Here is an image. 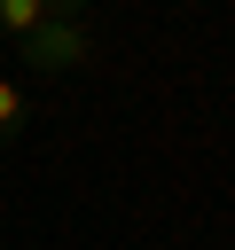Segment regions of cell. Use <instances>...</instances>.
I'll return each mask as SVG.
<instances>
[{
  "mask_svg": "<svg viewBox=\"0 0 235 250\" xmlns=\"http://www.w3.org/2000/svg\"><path fill=\"white\" fill-rule=\"evenodd\" d=\"M16 55H24L31 70H86V62H94V31H86L78 16H47Z\"/></svg>",
  "mask_w": 235,
  "mask_h": 250,
  "instance_id": "cell-1",
  "label": "cell"
},
{
  "mask_svg": "<svg viewBox=\"0 0 235 250\" xmlns=\"http://www.w3.org/2000/svg\"><path fill=\"white\" fill-rule=\"evenodd\" d=\"M39 23H47V0H0V39H16V47H24Z\"/></svg>",
  "mask_w": 235,
  "mask_h": 250,
  "instance_id": "cell-2",
  "label": "cell"
},
{
  "mask_svg": "<svg viewBox=\"0 0 235 250\" xmlns=\"http://www.w3.org/2000/svg\"><path fill=\"white\" fill-rule=\"evenodd\" d=\"M24 117H31V102H24V86L0 70V141H16V133H24Z\"/></svg>",
  "mask_w": 235,
  "mask_h": 250,
  "instance_id": "cell-3",
  "label": "cell"
},
{
  "mask_svg": "<svg viewBox=\"0 0 235 250\" xmlns=\"http://www.w3.org/2000/svg\"><path fill=\"white\" fill-rule=\"evenodd\" d=\"M47 16H78L86 23V0H47Z\"/></svg>",
  "mask_w": 235,
  "mask_h": 250,
  "instance_id": "cell-4",
  "label": "cell"
}]
</instances>
